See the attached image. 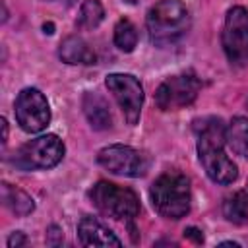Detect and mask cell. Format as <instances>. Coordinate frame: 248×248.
<instances>
[{
	"label": "cell",
	"mask_w": 248,
	"mask_h": 248,
	"mask_svg": "<svg viewBox=\"0 0 248 248\" xmlns=\"http://www.w3.org/2000/svg\"><path fill=\"white\" fill-rule=\"evenodd\" d=\"M198 134V159L205 174L217 184H232L238 176L236 165L225 153V126L219 118L209 116L194 122Z\"/></svg>",
	"instance_id": "1"
},
{
	"label": "cell",
	"mask_w": 248,
	"mask_h": 248,
	"mask_svg": "<svg viewBox=\"0 0 248 248\" xmlns=\"http://www.w3.org/2000/svg\"><path fill=\"white\" fill-rule=\"evenodd\" d=\"M155 211L165 219H182L190 211V180L178 170H167L157 176L149 188Z\"/></svg>",
	"instance_id": "2"
},
{
	"label": "cell",
	"mask_w": 248,
	"mask_h": 248,
	"mask_svg": "<svg viewBox=\"0 0 248 248\" xmlns=\"http://www.w3.org/2000/svg\"><path fill=\"white\" fill-rule=\"evenodd\" d=\"M145 25L151 43L172 45L190 29V12L182 0H159L147 12Z\"/></svg>",
	"instance_id": "3"
},
{
	"label": "cell",
	"mask_w": 248,
	"mask_h": 248,
	"mask_svg": "<svg viewBox=\"0 0 248 248\" xmlns=\"http://www.w3.org/2000/svg\"><path fill=\"white\" fill-rule=\"evenodd\" d=\"M89 200L103 215L118 221H132L140 213L138 194L130 188H124L107 180H99L89 190Z\"/></svg>",
	"instance_id": "4"
},
{
	"label": "cell",
	"mask_w": 248,
	"mask_h": 248,
	"mask_svg": "<svg viewBox=\"0 0 248 248\" xmlns=\"http://www.w3.org/2000/svg\"><path fill=\"white\" fill-rule=\"evenodd\" d=\"M64 151H66L64 141L56 134H45V136H39L23 143L17 149L14 163L21 170L52 169L62 161Z\"/></svg>",
	"instance_id": "5"
},
{
	"label": "cell",
	"mask_w": 248,
	"mask_h": 248,
	"mask_svg": "<svg viewBox=\"0 0 248 248\" xmlns=\"http://www.w3.org/2000/svg\"><path fill=\"white\" fill-rule=\"evenodd\" d=\"M223 50L232 66L248 64V10L242 6H232L225 16V25L221 33Z\"/></svg>",
	"instance_id": "6"
},
{
	"label": "cell",
	"mask_w": 248,
	"mask_h": 248,
	"mask_svg": "<svg viewBox=\"0 0 248 248\" xmlns=\"http://www.w3.org/2000/svg\"><path fill=\"white\" fill-rule=\"evenodd\" d=\"M97 163L112 174L130 176V178H140L149 169V159L145 153L122 143H112L103 147L97 153Z\"/></svg>",
	"instance_id": "7"
},
{
	"label": "cell",
	"mask_w": 248,
	"mask_h": 248,
	"mask_svg": "<svg viewBox=\"0 0 248 248\" xmlns=\"http://www.w3.org/2000/svg\"><path fill=\"white\" fill-rule=\"evenodd\" d=\"M14 112L19 128L27 134H37L45 130L50 122L48 101L37 87H25L17 93L14 103Z\"/></svg>",
	"instance_id": "8"
},
{
	"label": "cell",
	"mask_w": 248,
	"mask_h": 248,
	"mask_svg": "<svg viewBox=\"0 0 248 248\" xmlns=\"http://www.w3.org/2000/svg\"><path fill=\"white\" fill-rule=\"evenodd\" d=\"M202 89L194 74H178L167 78L155 91V103L161 110H178L192 105Z\"/></svg>",
	"instance_id": "9"
},
{
	"label": "cell",
	"mask_w": 248,
	"mask_h": 248,
	"mask_svg": "<svg viewBox=\"0 0 248 248\" xmlns=\"http://www.w3.org/2000/svg\"><path fill=\"white\" fill-rule=\"evenodd\" d=\"M105 85L112 93L116 103L120 105L126 122L134 126L140 120L141 107H143V87H141L140 79L132 74L114 72L105 78Z\"/></svg>",
	"instance_id": "10"
},
{
	"label": "cell",
	"mask_w": 248,
	"mask_h": 248,
	"mask_svg": "<svg viewBox=\"0 0 248 248\" xmlns=\"http://www.w3.org/2000/svg\"><path fill=\"white\" fill-rule=\"evenodd\" d=\"M78 238L83 246H122L120 238L93 217H83L78 223Z\"/></svg>",
	"instance_id": "11"
},
{
	"label": "cell",
	"mask_w": 248,
	"mask_h": 248,
	"mask_svg": "<svg viewBox=\"0 0 248 248\" xmlns=\"http://www.w3.org/2000/svg\"><path fill=\"white\" fill-rule=\"evenodd\" d=\"M58 56L62 62L66 64H81V66H91L97 62V54L93 52V48L78 35H70L66 37L60 46H58Z\"/></svg>",
	"instance_id": "12"
},
{
	"label": "cell",
	"mask_w": 248,
	"mask_h": 248,
	"mask_svg": "<svg viewBox=\"0 0 248 248\" xmlns=\"http://www.w3.org/2000/svg\"><path fill=\"white\" fill-rule=\"evenodd\" d=\"M81 107H83V114L93 130H108L112 126V116H110L108 105L101 95L85 93Z\"/></svg>",
	"instance_id": "13"
},
{
	"label": "cell",
	"mask_w": 248,
	"mask_h": 248,
	"mask_svg": "<svg viewBox=\"0 0 248 248\" xmlns=\"http://www.w3.org/2000/svg\"><path fill=\"white\" fill-rule=\"evenodd\" d=\"M2 202L17 217H25V215L33 213V209H35L33 198L27 192H23L21 188L12 186L8 182H2Z\"/></svg>",
	"instance_id": "14"
},
{
	"label": "cell",
	"mask_w": 248,
	"mask_h": 248,
	"mask_svg": "<svg viewBox=\"0 0 248 248\" xmlns=\"http://www.w3.org/2000/svg\"><path fill=\"white\" fill-rule=\"evenodd\" d=\"M225 141L236 155L248 159V118L246 116H236L227 124Z\"/></svg>",
	"instance_id": "15"
},
{
	"label": "cell",
	"mask_w": 248,
	"mask_h": 248,
	"mask_svg": "<svg viewBox=\"0 0 248 248\" xmlns=\"http://www.w3.org/2000/svg\"><path fill=\"white\" fill-rule=\"evenodd\" d=\"M103 19H105V8L101 0H83V4L79 6L78 17H76V25L81 31H89V29L99 27Z\"/></svg>",
	"instance_id": "16"
},
{
	"label": "cell",
	"mask_w": 248,
	"mask_h": 248,
	"mask_svg": "<svg viewBox=\"0 0 248 248\" xmlns=\"http://www.w3.org/2000/svg\"><path fill=\"white\" fill-rule=\"evenodd\" d=\"M223 215L227 221L234 223V225H242L248 219V198L244 194V190L229 196L223 202Z\"/></svg>",
	"instance_id": "17"
},
{
	"label": "cell",
	"mask_w": 248,
	"mask_h": 248,
	"mask_svg": "<svg viewBox=\"0 0 248 248\" xmlns=\"http://www.w3.org/2000/svg\"><path fill=\"white\" fill-rule=\"evenodd\" d=\"M114 45L122 52H132L138 45V29L128 17H120L114 25Z\"/></svg>",
	"instance_id": "18"
},
{
	"label": "cell",
	"mask_w": 248,
	"mask_h": 248,
	"mask_svg": "<svg viewBox=\"0 0 248 248\" xmlns=\"http://www.w3.org/2000/svg\"><path fill=\"white\" fill-rule=\"evenodd\" d=\"M25 242H27L25 234H23L21 231H16V232H12L10 238H8V248H21V246H25Z\"/></svg>",
	"instance_id": "19"
},
{
	"label": "cell",
	"mask_w": 248,
	"mask_h": 248,
	"mask_svg": "<svg viewBox=\"0 0 248 248\" xmlns=\"http://www.w3.org/2000/svg\"><path fill=\"white\" fill-rule=\"evenodd\" d=\"M184 236L190 238V240L196 242V244H202V242H203V234H202V231L196 229V227H186V229H184Z\"/></svg>",
	"instance_id": "20"
},
{
	"label": "cell",
	"mask_w": 248,
	"mask_h": 248,
	"mask_svg": "<svg viewBox=\"0 0 248 248\" xmlns=\"http://www.w3.org/2000/svg\"><path fill=\"white\" fill-rule=\"evenodd\" d=\"M2 130H4V136H2V143H6V141H8V122H6V118H2Z\"/></svg>",
	"instance_id": "21"
},
{
	"label": "cell",
	"mask_w": 248,
	"mask_h": 248,
	"mask_svg": "<svg viewBox=\"0 0 248 248\" xmlns=\"http://www.w3.org/2000/svg\"><path fill=\"white\" fill-rule=\"evenodd\" d=\"M43 29H45V33H48V35H50V33H52V29H54V25H52V23H45V25H43Z\"/></svg>",
	"instance_id": "22"
},
{
	"label": "cell",
	"mask_w": 248,
	"mask_h": 248,
	"mask_svg": "<svg viewBox=\"0 0 248 248\" xmlns=\"http://www.w3.org/2000/svg\"><path fill=\"white\" fill-rule=\"evenodd\" d=\"M221 246H238V242H232V240H227V242H221Z\"/></svg>",
	"instance_id": "23"
},
{
	"label": "cell",
	"mask_w": 248,
	"mask_h": 248,
	"mask_svg": "<svg viewBox=\"0 0 248 248\" xmlns=\"http://www.w3.org/2000/svg\"><path fill=\"white\" fill-rule=\"evenodd\" d=\"M242 190H244V194H246V198H248V184H246V186H244Z\"/></svg>",
	"instance_id": "24"
}]
</instances>
